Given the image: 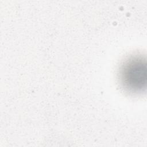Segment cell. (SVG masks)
Returning <instances> with one entry per match:
<instances>
[{"instance_id":"1","label":"cell","mask_w":147,"mask_h":147,"mask_svg":"<svg viewBox=\"0 0 147 147\" xmlns=\"http://www.w3.org/2000/svg\"><path fill=\"white\" fill-rule=\"evenodd\" d=\"M118 75L120 85L126 92L134 95L145 92L147 86L146 56L142 53L129 56L121 64Z\"/></svg>"}]
</instances>
